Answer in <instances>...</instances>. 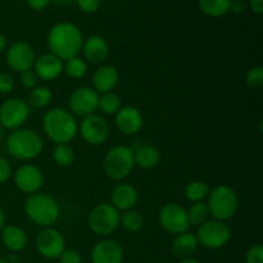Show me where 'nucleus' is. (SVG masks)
<instances>
[{
	"label": "nucleus",
	"instance_id": "f257e3e1",
	"mask_svg": "<svg viewBox=\"0 0 263 263\" xmlns=\"http://www.w3.org/2000/svg\"><path fill=\"white\" fill-rule=\"evenodd\" d=\"M84 37L81 30L76 25L69 22H61L53 26L48 35V45L51 54L58 57L61 61L77 57L82 49Z\"/></svg>",
	"mask_w": 263,
	"mask_h": 263
},
{
	"label": "nucleus",
	"instance_id": "f03ea898",
	"mask_svg": "<svg viewBox=\"0 0 263 263\" xmlns=\"http://www.w3.org/2000/svg\"><path fill=\"white\" fill-rule=\"evenodd\" d=\"M43 128L46 136L55 144H68L77 135L76 118L64 108H53L46 112Z\"/></svg>",
	"mask_w": 263,
	"mask_h": 263
},
{
	"label": "nucleus",
	"instance_id": "7ed1b4c3",
	"mask_svg": "<svg viewBox=\"0 0 263 263\" xmlns=\"http://www.w3.org/2000/svg\"><path fill=\"white\" fill-rule=\"evenodd\" d=\"M25 211L28 218L41 228H49L55 223L61 212L58 202L53 197L39 192L27 198Z\"/></svg>",
	"mask_w": 263,
	"mask_h": 263
},
{
	"label": "nucleus",
	"instance_id": "20e7f679",
	"mask_svg": "<svg viewBox=\"0 0 263 263\" xmlns=\"http://www.w3.org/2000/svg\"><path fill=\"white\" fill-rule=\"evenodd\" d=\"M43 139L36 131L30 128H17L7 140L8 153L17 159H32L43 151Z\"/></svg>",
	"mask_w": 263,
	"mask_h": 263
},
{
	"label": "nucleus",
	"instance_id": "39448f33",
	"mask_svg": "<svg viewBox=\"0 0 263 263\" xmlns=\"http://www.w3.org/2000/svg\"><path fill=\"white\" fill-rule=\"evenodd\" d=\"M207 205L210 208L211 216L215 220L225 222V221L230 220L238 211V194L230 186L220 185L210 192Z\"/></svg>",
	"mask_w": 263,
	"mask_h": 263
},
{
	"label": "nucleus",
	"instance_id": "423d86ee",
	"mask_svg": "<svg viewBox=\"0 0 263 263\" xmlns=\"http://www.w3.org/2000/svg\"><path fill=\"white\" fill-rule=\"evenodd\" d=\"M135 166L134 151L128 146H113L105 154L103 161V168L105 175L115 181L126 179Z\"/></svg>",
	"mask_w": 263,
	"mask_h": 263
},
{
	"label": "nucleus",
	"instance_id": "0eeeda50",
	"mask_svg": "<svg viewBox=\"0 0 263 263\" xmlns=\"http://www.w3.org/2000/svg\"><path fill=\"white\" fill-rule=\"evenodd\" d=\"M120 211L112 204L100 203L91 210L89 215V226L97 235L107 236L117 230L120 225Z\"/></svg>",
	"mask_w": 263,
	"mask_h": 263
},
{
	"label": "nucleus",
	"instance_id": "6e6552de",
	"mask_svg": "<svg viewBox=\"0 0 263 263\" xmlns=\"http://www.w3.org/2000/svg\"><path fill=\"white\" fill-rule=\"evenodd\" d=\"M195 236H197L198 243L202 244L204 248L218 249L229 243L231 238V231L230 228L222 221L212 220L199 226Z\"/></svg>",
	"mask_w": 263,
	"mask_h": 263
},
{
	"label": "nucleus",
	"instance_id": "1a4fd4ad",
	"mask_svg": "<svg viewBox=\"0 0 263 263\" xmlns=\"http://www.w3.org/2000/svg\"><path fill=\"white\" fill-rule=\"evenodd\" d=\"M30 108L25 100L10 98L0 107V123L8 130H17L27 121Z\"/></svg>",
	"mask_w": 263,
	"mask_h": 263
},
{
	"label": "nucleus",
	"instance_id": "9d476101",
	"mask_svg": "<svg viewBox=\"0 0 263 263\" xmlns=\"http://www.w3.org/2000/svg\"><path fill=\"white\" fill-rule=\"evenodd\" d=\"M159 223L168 233L179 235L190 228L187 212L177 203H168L159 211Z\"/></svg>",
	"mask_w": 263,
	"mask_h": 263
},
{
	"label": "nucleus",
	"instance_id": "9b49d317",
	"mask_svg": "<svg viewBox=\"0 0 263 263\" xmlns=\"http://www.w3.org/2000/svg\"><path fill=\"white\" fill-rule=\"evenodd\" d=\"M80 134L82 139L90 145H100L109 138L110 128L105 118L92 113V115L86 116L81 122Z\"/></svg>",
	"mask_w": 263,
	"mask_h": 263
},
{
	"label": "nucleus",
	"instance_id": "f8f14e48",
	"mask_svg": "<svg viewBox=\"0 0 263 263\" xmlns=\"http://www.w3.org/2000/svg\"><path fill=\"white\" fill-rule=\"evenodd\" d=\"M99 94L91 87H79L69 98V112L72 115L86 117L98 109Z\"/></svg>",
	"mask_w": 263,
	"mask_h": 263
},
{
	"label": "nucleus",
	"instance_id": "ddd939ff",
	"mask_svg": "<svg viewBox=\"0 0 263 263\" xmlns=\"http://www.w3.org/2000/svg\"><path fill=\"white\" fill-rule=\"evenodd\" d=\"M64 238L58 230L51 228L44 229L36 236V248L39 253L49 259H57L64 251Z\"/></svg>",
	"mask_w": 263,
	"mask_h": 263
},
{
	"label": "nucleus",
	"instance_id": "4468645a",
	"mask_svg": "<svg viewBox=\"0 0 263 263\" xmlns=\"http://www.w3.org/2000/svg\"><path fill=\"white\" fill-rule=\"evenodd\" d=\"M35 51L30 44L25 41H17L7 51V63L13 71L25 72L33 67L35 63Z\"/></svg>",
	"mask_w": 263,
	"mask_h": 263
},
{
	"label": "nucleus",
	"instance_id": "2eb2a0df",
	"mask_svg": "<svg viewBox=\"0 0 263 263\" xmlns=\"http://www.w3.org/2000/svg\"><path fill=\"white\" fill-rule=\"evenodd\" d=\"M44 182L40 170L32 164H25L20 167L14 174V184L18 189L26 194H35L41 189Z\"/></svg>",
	"mask_w": 263,
	"mask_h": 263
},
{
	"label": "nucleus",
	"instance_id": "dca6fc26",
	"mask_svg": "<svg viewBox=\"0 0 263 263\" xmlns=\"http://www.w3.org/2000/svg\"><path fill=\"white\" fill-rule=\"evenodd\" d=\"M91 261L92 263H122V246L113 239L100 240L92 249Z\"/></svg>",
	"mask_w": 263,
	"mask_h": 263
},
{
	"label": "nucleus",
	"instance_id": "f3484780",
	"mask_svg": "<svg viewBox=\"0 0 263 263\" xmlns=\"http://www.w3.org/2000/svg\"><path fill=\"white\" fill-rule=\"evenodd\" d=\"M116 126L125 135H135L143 127V116L135 107H122L116 113Z\"/></svg>",
	"mask_w": 263,
	"mask_h": 263
},
{
	"label": "nucleus",
	"instance_id": "a211bd4d",
	"mask_svg": "<svg viewBox=\"0 0 263 263\" xmlns=\"http://www.w3.org/2000/svg\"><path fill=\"white\" fill-rule=\"evenodd\" d=\"M33 69H35L33 72L37 76V79L51 81V80H55L63 72V62L54 54L46 53L35 59Z\"/></svg>",
	"mask_w": 263,
	"mask_h": 263
},
{
	"label": "nucleus",
	"instance_id": "6ab92c4d",
	"mask_svg": "<svg viewBox=\"0 0 263 263\" xmlns=\"http://www.w3.org/2000/svg\"><path fill=\"white\" fill-rule=\"evenodd\" d=\"M139 199L138 190L130 184H118L110 194V204L117 211H130L136 205Z\"/></svg>",
	"mask_w": 263,
	"mask_h": 263
},
{
	"label": "nucleus",
	"instance_id": "aec40b11",
	"mask_svg": "<svg viewBox=\"0 0 263 263\" xmlns=\"http://www.w3.org/2000/svg\"><path fill=\"white\" fill-rule=\"evenodd\" d=\"M85 59L92 64H102L109 57L108 43L99 35H92L82 44Z\"/></svg>",
	"mask_w": 263,
	"mask_h": 263
},
{
	"label": "nucleus",
	"instance_id": "412c9836",
	"mask_svg": "<svg viewBox=\"0 0 263 263\" xmlns=\"http://www.w3.org/2000/svg\"><path fill=\"white\" fill-rule=\"evenodd\" d=\"M120 81V74L118 71L113 66L105 64V66L99 67L95 71L92 76V84H94V90L98 94H105L110 92Z\"/></svg>",
	"mask_w": 263,
	"mask_h": 263
},
{
	"label": "nucleus",
	"instance_id": "4be33fe9",
	"mask_svg": "<svg viewBox=\"0 0 263 263\" xmlns=\"http://www.w3.org/2000/svg\"><path fill=\"white\" fill-rule=\"evenodd\" d=\"M198 244L199 243L197 240V236L186 231V233L176 235L174 243H172V252L179 258H190V256L197 251Z\"/></svg>",
	"mask_w": 263,
	"mask_h": 263
},
{
	"label": "nucleus",
	"instance_id": "5701e85b",
	"mask_svg": "<svg viewBox=\"0 0 263 263\" xmlns=\"http://www.w3.org/2000/svg\"><path fill=\"white\" fill-rule=\"evenodd\" d=\"M2 239L4 246L12 252H21L27 246V235L21 228L8 225L3 228Z\"/></svg>",
	"mask_w": 263,
	"mask_h": 263
},
{
	"label": "nucleus",
	"instance_id": "b1692460",
	"mask_svg": "<svg viewBox=\"0 0 263 263\" xmlns=\"http://www.w3.org/2000/svg\"><path fill=\"white\" fill-rule=\"evenodd\" d=\"M134 158H135V164L144 170L154 168L159 163L161 154L158 149L152 145H143L134 152Z\"/></svg>",
	"mask_w": 263,
	"mask_h": 263
},
{
	"label": "nucleus",
	"instance_id": "393cba45",
	"mask_svg": "<svg viewBox=\"0 0 263 263\" xmlns=\"http://www.w3.org/2000/svg\"><path fill=\"white\" fill-rule=\"evenodd\" d=\"M231 0H199V7L210 17H222L230 10Z\"/></svg>",
	"mask_w": 263,
	"mask_h": 263
},
{
	"label": "nucleus",
	"instance_id": "a878e982",
	"mask_svg": "<svg viewBox=\"0 0 263 263\" xmlns=\"http://www.w3.org/2000/svg\"><path fill=\"white\" fill-rule=\"evenodd\" d=\"M187 212V218H189V223L190 226H202L203 223H205L207 221H210L211 213H210V208H208L207 203L204 202H197L189 208Z\"/></svg>",
	"mask_w": 263,
	"mask_h": 263
},
{
	"label": "nucleus",
	"instance_id": "bb28decb",
	"mask_svg": "<svg viewBox=\"0 0 263 263\" xmlns=\"http://www.w3.org/2000/svg\"><path fill=\"white\" fill-rule=\"evenodd\" d=\"M211 189L208 184L203 181H192L185 187V197L187 200L193 203L203 202L205 198H208Z\"/></svg>",
	"mask_w": 263,
	"mask_h": 263
},
{
	"label": "nucleus",
	"instance_id": "cd10ccee",
	"mask_svg": "<svg viewBox=\"0 0 263 263\" xmlns=\"http://www.w3.org/2000/svg\"><path fill=\"white\" fill-rule=\"evenodd\" d=\"M98 108L104 115H116L122 108V100H121L120 95L115 94V92H105V94H102V97H99Z\"/></svg>",
	"mask_w": 263,
	"mask_h": 263
},
{
	"label": "nucleus",
	"instance_id": "c85d7f7f",
	"mask_svg": "<svg viewBox=\"0 0 263 263\" xmlns=\"http://www.w3.org/2000/svg\"><path fill=\"white\" fill-rule=\"evenodd\" d=\"M120 222L123 228L131 233H138L144 228V217L141 213L136 211H125L120 216Z\"/></svg>",
	"mask_w": 263,
	"mask_h": 263
},
{
	"label": "nucleus",
	"instance_id": "c756f323",
	"mask_svg": "<svg viewBox=\"0 0 263 263\" xmlns=\"http://www.w3.org/2000/svg\"><path fill=\"white\" fill-rule=\"evenodd\" d=\"M53 159L58 166L68 167L74 162V151L69 144H57L53 151Z\"/></svg>",
	"mask_w": 263,
	"mask_h": 263
},
{
	"label": "nucleus",
	"instance_id": "7c9ffc66",
	"mask_svg": "<svg viewBox=\"0 0 263 263\" xmlns=\"http://www.w3.org/2000/svg\"><path fill=\"white\" fill-rule=\"evenodd\" d=\"M51 102V91L45 86H36L28 95L27 104L33 108H45Z\"/></svg>",
	"mask_w": 263,
	"mask_h": 263
},
{
	"label": "nucleus",
	"instance_id": "2f4dec72",
	"mask_svg": "<svg viewBox=\"0 0 263 263\" xmlns=\"http://www.w3.org/2000/svg\"><path fill=\"white\" fill-rule=\"evenodd\" d=\"M63 69L72 79H82L86 74L87 71L86 61L80 58V57H73V58L68 59L66 62V64L63 66Z\"/></svg>",
	"mask_w": 263,
	"mask_h": 263
},
{
	"label": "nucleus",
	"instance_id": "473e14b6",
	"mask_svg": "<svg viewBox=\"0 0 263 263\" xmlns=\"http://www.w3.org/2000/svg\"><path fill=\"white\" fill-rule=\"evenodd\" d=\"M247 85L252 89H261L263 86V68L261 66L252 67L246 76Z\"/></svg>",
	"mask_w": 263,
	"mask_h": 263
},
{
	"label": "nucleus",
	"instance_id": "72a5a7b5",
	"mask_svg": "<svg viewBox=\"0 0 263 263\" xmlns=\"http://www.w3.org/2000/svg\"><path fill=\"white\" fill-rule=\"evenodd\" d=\"M247 263H263V247L261 244L251 247L247 252Z\"/></svg>",
	"mask_w": 263,
	"mask_h": 263
},
{
	"label": "nucleus",
	"instance_id": "f704fd0d",
	"mask_svg": "<svg viewBox=\"0 0 263 263\" xmlns=\"http://www.w3.org/2000/svg\"><path fill=\"white\" fill-rule=\"evenodd\" d=\"M20 81L22 86L26 87V89H35L36 85H37V76L35 74V72L28 69V71L21 73Z\"/></svg>",
	"mask_w": 263,
	"mask_h": 263
},
{
	"label": "nucleus",
	"instance_id": "c9c22d12",
	"mask_svg": "<svg viewBox=\"0 0 263 263\" xmlns=\"http://www.w3.org/2000/svg\"><path fill=\"white\" fill-rule=\"evenodd\" d=\"M14 89V79L9 73H0V94H8Z\"/></svg>",
	"mask_w": 263,
	"mask_h": 263
},
{
	"label": "nucleus",
	"instance_id": "e433bc0d",
	"mask_svg": "<svg viewBox=\"0 0 263 263\" xmlns=\"http://www.w3.org/2000/svg\"><path fill=\"white\" fill-rule=\"evenodd\" d=\"M59 261L61 263H81V256L79 252L73 251V249H68V251L64 249L59 256Z\"/></svg>",
	"mask_w": 263,
	"mask_h": 263
},
{
	"label": "nucleus",
	"instance_id": "4c0bfd02",
	"mask_svg": "<svg viewBox=\"0 0 263 263\" xmlns=\"http://www.w3.org/2000/svg\"><path fill=\"white\" fill-rule=\"evenodd\" d=\"M80 9L85 13H95L100 7V0H76Z\"/></svg>",
	"mask_w": 263,
	"mask_h": 263
},
{
	"label": "nucleus",
	"instance_id": "58836bf2",
	"mask_svg": "<svg viewBox=\"0 0 263 263\" xmlns=\"http://www.w3.org/2000/svg\"><path fill=\"white\" fill-rule=\"evenodd\" d=\"M12 176V167L7 159L0 157V184L8 181Z\"/></svg>",
	"mask_w": 263,
	"mask_h": 263
},
{
	"label": "nucleus",
	"instance_id": "ea45409f",
	"mask_svg": "<svg viewBox=\"0 0 263 263\" xmlns=\"http://www.w3.org/2000/svg\"><path fill=\"white\" fill-rule=\"evenodd\" d=\"M26 2L33 10H43L48 7L50 0H26Z\"/></svg>",
	"mask_w": 263,
	"mask_h": 263
},
{
	"label": "nucleus",
	"instance_id": "a19ab883",
	"mask_svg": "<svg viewBox=\"0 0 263 263\" xmlns=\"http://www.w3.org/2000/svg\"><path fill=\"white\" fill-rule=\"evenodd\" d=\"M230 10L236 13V14H240V13H243L246 10V4H244L243 0H231Z\"/></svg>",
	"mask_w": 263,
	"mask_h": 263
},
{
	"label": "nucleus",
	"instance_id": "79ce46f5",
	"mask_svg": "<svg viewBox=\"0 0 263 263\" xmlns=\"http://www.w3.org/2000/svg\"><path fill=\"white\" fill-rule=\"evenodd\" d=\"M249 5L256 14H262L263 13V0H249Z\"/></svg>",
	"mask_w": 263,
	"mask_h": 263
},
{
	"label": "nucleus",
	"instance_id": "37998d69",
	"mask_svg": "<svg viewBox=\"0 0 263 263\" xmlns=\"http://www.w3.org/2000/svg\"><path fill=\"white\" fill-rule=\"evenodd\" d=\"M5 48H7V39H5V36L3 35V33H0V53H2Z\"/></svg>",
	"mask_w": 263,
	"mask_h": 263
},
{
	"label": "nucleus",
	"instance_id": "c03bdc74",
	"mask_svg": "<svg viewBox=\"0 0 263 263\" xmlns=\"http://www.w3.org/2000/svg\"><path fill=\"white\" fill-rule=\"evenodd\" d=\"M3 225H4V212H3V208L0 205V229L3 228Z\"/></svg>",
	"mask_w": 263,
	"mask_h": 263
},
{
	"label": "nucleus",
	"instance_id": "a18cd8bd",
	"mask_svg": "<svg viewBox=\"0 0 263 263\" xmlns=\"http://www.w3.org/2000/svg\"><path fill=\"white\" fill-rule=\"evenodd\" d=\"M72 2H74V0H54V3H55V4H59V5L68 4V3H72Z\"/></svg>",
	"mask_w": 263,
	"mask_h": 263
},
{
	"label": "nucleus",
	"instance_id": "49530a36",
	"mask_svg": "<svg viewBox=\"0 0 263 263\" xmlns=\"http://www.w3.org/2000/svg\"><path fill=\"white\" fill-rule=\"evenodd\" d=\"M180 263H199V262H198L197 259H194V258H185V259H182V261Z\"/></svg>",
	"mask_w": 263,
	"mask_h": 263
}]
</instances>
